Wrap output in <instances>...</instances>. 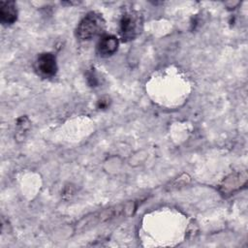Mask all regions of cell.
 Listing matches in <instances>:
<instances>
[{
  "label": "cell",
  "instance_id": "cell-7",
  "mask_svg": "<svg viewBox=\"0 0 248 248\" xmlns=\"http://www.w3.org/2000/svg\"><path fill=\"white\" fill-rule=\"evenodd\" d=\"M17 19L16 5L14 1H2L0 3V21L4 25H11Z\"/></svg>",
  "mask_w": 248,
  "mask_h": 248
},
{
  "label": "cell",
  "instance_id": "cell-9",
  "mask_svg": "<svg viewBox=\"0 0 248 248\" xmlns=\"http://www.w3.org/2000/svg\"><path fill=\"white\" fill-rule=\"evenodd\" d=\"M109 99L108 98H101L99 101H98V108L100 109H105L107 108L108 106H109Z\"/></svg>",
  "mask_w": 248,
  "mask_h": 248
},
{
  "label": "cell",
  "instance_id": "cell-3",
  "mask_svg": "<svg viewBox=\"0 0 248 248\" xmlns=\"http://www.w3.org/2000/svg\"><path fill=\"white\" fill-rule=\"evenodd\" d=\"M142 27L141 15L135 10L125 11L119 19V34L123 42H129L140 33Z\"/></svg>",
  "mask_w": 248,
  "mask_h": 248
},
{
  "label": "cell",
  "instance_id": "cell-6",
  "mask_svg": "<svg viewBox=\"0 0 248 248\" xmlns=\"http://www.w3.org/2000/svg\"><path fill=\"white\" fill-rule=\"evenodd\" d=\"M118 48V39L111 34L101 37L97 44V52L101 57H108L113 55Z\"/></svg>",
  "mask_w": 248,
  "mask_h": 248
},
{
  "label": "cell",
  "instance_id": "cell-2",
  "mask_svg": "<svg viewBox=\"0 0 248 248\" xmlns=\"http://www.w3.org/2000/svg\"><path fill=\"white\" fill-rule=\"evenodd\" d=\"M105 28L106 21L103 16L97 12H89L78 22L76 37L80 41H87L102 34Z\"/></svg>",
  "mask_w": 248,
  "mask_h": 248
},
{
  "label": "cell",
  "instance_id": "cell-1",
  "mask_svg": "<svg viewBox=\"0 0 248 248\" xmlns=\"http://www.w3.org/2000/svg\"><path fill=\"white\" fill-rule=\"evenodd\" d=\"M136 208L137 204L135 202H127L92 212L81 218L76 224L75 230L76 232H83L108 221L131 216L136 211Z\"/></svg>",
  "mask_w": 248,
  "mask_h": 248
},
{
  "label": "cell",
  "instance_id": "cell-8",
  "mask_svg": "<svg viewBox=\"0 0 248 248\" xmlns=\"http://www.w3.org/2000/svg\"><path fill=\"white\" fill-rule=\"evenodd\" d=\"M87 81L88 83L90 84V86H96L98 84V80H97V78L94 74V72H90L87 74Z\"/></svg>",
  "mask_w": 248,
  "mask_h": 248
},
{
  "label": "cell",
  "instance_id": "cell-4",
  "mask_svg": "<svg viewBox=\"0 0 248 248\" xmlns=\"http://www.w3.org/2000/svg\"><path fill=\"white\" fill-rule=\"evenodd\" d=\"M37 73L43 78H51L57 72V63L55 56L50 52L41 53L35 62Z\"/></svg>",
  "mask_w": 248,
  "mask_h": 248
},
{
  "label": "cell",
  "instance_id": "cell-5",
  "mask_svg": "<svg viewBox=\"0 0 248 248\" xmlns=\"http://www.w3.org/2000/svg\"><path fill=\"white\" fill-rule=\"evenodd\" d=\"M247 182V173L245 170L233 172L228 175L220 184L219 190L222 193V195H232L235 191L239 190L241 187H243Z\"/></svg>",
  "mask_w": 248,
  "mask_h": 248
}]
</instances>
